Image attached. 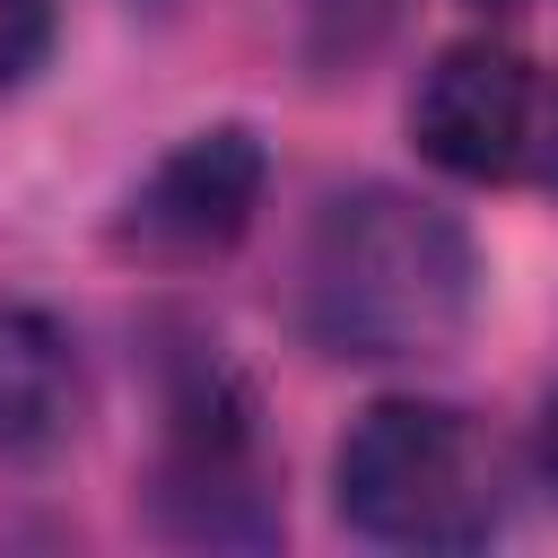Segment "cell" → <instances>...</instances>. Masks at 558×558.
Segmentation results:
<instances>
[{
	"mask_svg": "<svg viewBox=\"0 0 558 558\" xmlns=\"http://www.w3.org/2000/svg\"><path fill=\"white\" fill-rule=\"evenodd\" d=\"M488 9H506V0H488Z\"/></svg>",
	"mask_w": 558,
	"mask_h": 558,
	"instance_id": "cell-8",
	"label": "cell"
},
{
	"mask_svg": "<svg viewBox=\"0 0 558 558\" xmlns=\"http://www.w3.org/2000/svg\"><path fill=\"white\" fill-rule=\"evenodd\" d=\"M541 471H549V480H558V401H549V410H541Z\"/></svg>",
	"mask_w": 558,
	"mask_h": 558,
	"instance_id": "cell-7",
	"label": "cell"
},
{
	"mask_svg": "<svg viewBox=\"0 0 558 558\" xmlns=\"http://www.w3.org/2000/svg\"><path fill=\"white\" fill-rule=\"evenodd\" d=\"M410 131H418V148H427L445 174L497 183V174L523 166V140H532V70H523L506 44H453V52H436V70L418 78Z\"/></svg>",
	"mask_w": 558,
	"mask_h": 558,
	"instance_id": "cell-4",
	"label": "cell"
},
{
	"mask_svg": "<svg viewBox=\"0 0 558 558\" xmlns=\"http://www.w3.org/2000/svg\"><path fill=\"white\" fill-rule=\"evenodd\" d=\"M78 401V340L35 305H0V453L44 462L52 445H70Z\"/></svg>",
	"mask_w": 558,
	"mask_h": 558,
	"instance_id": "cell-5",
	"label": "cell"
},
{
	"mask_svg": "<svg viewBox=\"0 0 558 558\" xmlns=\"http://www.w3.org/2000/svg\"><path fill=\"white\" fill-rule=\"evenodd\" d=\"M331 480H340L349 532L384 549H471L497 523L488 445L471 436L462 410H436V401H375L340 436Z\"/></svg>",
	"mask_w": 558,
	"mask_h": 558,
	"instance_id": "cell-2",
	"label": "cell"
},
{
	"mask_svg": "<svg viewBox=\"0 0 558 558\" xmlns=\"http://www.w3.org/2000/svg\"><path fill=\"white\" fill-rule=\"evenodd\" d=\"M52 52V0H0V96L26 87Z\"/></svg>",
	"mask_w": 558,
	"mask_h": 558,
	"instance_id": "cell-6",
	"label": "cell"
},
{
	"mask_svg": "<svg viewBox=\"0 0 558 558\" xmlns=\"http://www.w3.org/2000/svg\"><path fill=\"white\" fill-rule=\"evenodd\" d=\"M262 140L218 122V131H192L183 148H166L148 166V183L122 201V244L148 253V262H209L227 253L253 209H262Z\"/></svg>",
	"mask_w": 558,
	"mask_h": 558,
	"instance_id": "cell-3",
	"label": "cell"
},
{
	"mask_svg": "<svg viewBox=\"0 0 558 558\" xmlns=\"http://www.w3.org/2000/svg\"><path fill=\"white\" fill-rule=\"evenodd\" d=\"M471 296L480 253L462 218L392 183L331 192L296 262V323L331 357H436L462 340Z\"/></svg>",
	"mask_w": 558,
	"mask_h": 558,
	"instance_id": "cell-1",
	"label": "cell"
}]
</instances>
